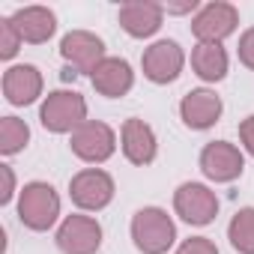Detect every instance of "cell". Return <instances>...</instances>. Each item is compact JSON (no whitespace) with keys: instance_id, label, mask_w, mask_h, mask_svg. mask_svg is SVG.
Returning a JSON list of instances; mask_svg holds the SVG:
<instances>
[{"instance_id":"obj_1","label":"cell","mask_w":254,"mask_h":254,"mask_svg":"<svg viewBox=\"0 0 254 254\" xmlns=\"http://www.w3.org/2000/svg\"><path fill=\"white\" fill-rule=\"evenodd\" d=\"M132 239H135L138 251H144V254H165L177 239V227L165 209L144 206L132 218Z\"/></svg>"},{"instance_id":"obj_2","label":"cell","mask_w":254,"mask_h":254,"mask_svg":"<svg viewBox=\"0 0 254 254\" xmlns=\"http://www.w3.org/2000/svg\"><path fill=\"white\" fill-rule=\"evenodd\" d=\"M39 120L48 132H75L87 123V102L81 93L75 90H57V93H48V99L42 102V111H39Z\"/></svg>"},{"instance_id":"obj_3","label":"cell","mask_w":254,"mask_h":254,"mask_svg":"<svg viewBox=\"0 0 254 254\" xmlns=\"http://www.w3.org/2000/svg\"><path fill=\"white\" fill-rule=\"evenodd\" d=\"M60 215V197L48 183H27L18 197V218L30 230H48Z\"/></svg>"},{"instance_id":"obj_4","label":"cell","mask_w":254,"mask_h":254,"mask_svg":"<svg viewBox=\"0 0 254 254\" xmlns=\"http://www.w3.org/2000/svg\"><path fill=\"white\" fill-rule=\"evenodd\" d=\"M114 147H117V138H114V129L102 120H87L81 129L72 132V153L84 162H105L114 156Z\"/></svg>"},{"instance_id":"obj_5","label":"cell","mask_w":254,"mask_h":254,"mask_svg":"<svg viewBox=\"0 0 254 254\" xmlns=\"http://www.w3.org/2000/svg\"><path fill=\"white\" fill-rule=\"evenodd\" d=\"M239 24V12L233 3H224V0H215V3H206L194 21H191V33L200 39V42H212L218 45L224 36H230Z\"/></svg>"},{"instance_id":"obj_6","label":"cell","mask_w":254,"mask_h":254,"mask_svg":"<svg viewBox=\"0 0 254 254\" xmlns=\"http://www.w3.org/2000/svg\"><path fill=\"white\" fill-rule=\"evenodd\" d=\"M69 194H72V203L81 209H105L114 197V180L99 168H87L72 177Z\"/></svg>"},{"instance_id":"obj_7","label":"cell","mask_w":254,"mask_h":254,"mask_svg":"<svg viewBox=\"0 0 254 254\" xmlns=\"http://www.w3.org/2000/svg\"><path fill=\"white\" fill-rule=\"evenodd\" d=\"M60 54L63 60L81 75V72H96L99 63L105 60V42L96 36V33H87V30H72L63 36L60 42Z\"/></svg>"},{"instance_id":"obj_8","label":"cell","mask_w":254,"mask_h":254,"mask_svg":"<svg viewBox=\"0 0 254 254\" xmlns=\"http://www.w3.org/2000/svg\"><path fill=\"white\" fill-rule=\"evenodd\" d=\"M57 245L63 254H96L102 245V227L90 215H69L57 230Z\"/></svg>"},{"instance_id":"obj_9","label":"cell","mask_w":254,"mask_h":254,"mask_svg":"<svg viewBox=\"0 0 254 254\" xmlns=\"http://www.w3.org/2000/svg\"><path fill=\"white\" fill-rule=\"evenodd\" d=\"M183 63H186V54H183V48L174 39H162V42L150 45L144 51V57H141L144 75L153 84H171V81H177V75L183 72Z\"/></svg>"},{"instance_id":"obj_10","label":"cell","mask_w":254,"mask_h":254,"mask_svg":"<svg viewBox=\"0 0 254 254\" xmlns=\"http://www.w3.org/2000/svg\"><path fill=\"white\" fill-rule=\"evenodd\" d=\"M174 209H177L180 218L189 221V224H209V221L215 218V212H218V200H215V194H212L206 186H200V183H186V186H180L177 194H174Z\"/></svg>"},{"instance_id":"obj_11","label":"cell","mask_w":254,"mask_h":254,"mask_svg":"<svg viewBox=\"0 0 254 254\" xmlns=\"http://www.w3.org/2000/svg\"><path fill=\"white\" fill-rule=\"evenodd\" d=\"M242 168H245L242 153H239L233 144H227V141H212V144H206L203 153H200V171H203L209 180H215V183H230V180H236V177L242 174Z\"/></svg>"},{"instance_id":"obj_12","label":"cell","mask_w":254,"mask_h":254,"mask_svg":"<svg viewBox=\"0 0 254 254\" xmlns=\"http://www.w3.org/2000/svg\"><path fill=\"white\" fill-rule=\"evenodd\" d=\"M90 78H93V87H96L102 96H108V99L126 96V93L132 90V84H135L132 66L126 63L123 57H105V60L99 63V69H96Z\"/></svg>"},{"instance_id":"obj_13","label":"cell","mask_w":254,"mask_h":254,"mask_svg":"<svg viewBox=\"0 0 254 254\" xmlns=\"http://www.w3.org/2000/svg\"><path fill=\"white\" fill-rule=\"evenodd\" d=\"M162 15L165 9L159 3H150V0H135V3H123L120 6V27L135 36V39H144V36H153L159 27H162Z\"/></svg>"},{"instance_id":"obj_14","label":"cell","mask_w":254,"mask_h":254,"mask_svg":"<svg viewBox=\"0 0 254 254\" xmlns=\"http://www.w3.org/2000/svg\"><path fill=\"white\" fill-rule=\"evenodd\" d=\"M180 114L189 129H209L221 117V99L212 90H191L180 102Z\"/></svg>"},{"instance_id":"obj_15","label":"cell","mask_w":254,"mask_h":254,"mask_svg":"<svg viewBox=\"0 0 254 254\" xmlns=\"http://www.w3.org/2000/svg\"><path fill=\"white\" fill-rule=\"evenodd\" d=\"M123 153L132 165H150L156 159V135L144 120H126L123 123Z\"/></svg>"},{"instance_id":"obj_16","label":"cell","mask_w":254,"mask_h":254,"mask_svg":"<svg viewBox=\"0 0 254 254\" xmlns=\"http://www.w3.org/2000/svg\"><path fill=\"white\" fill-rule=\"evenodd\" d=\"M3 93L12 105H33L42 93V75L36 66H12L3 75Z\"/></svg>"},{"instance_id":"obj_17","label":"cell","mask_w":254,"mask_h":254,"mask_svg":"<svg viewBox=\"0 0 254 254\" xmlns=\"http://www.w3.org/2000/svg\"><path fill=\"white\" fill-rule=\"evenodd\" d=\"M12 21H15L21 39H24V42H33V45L48 42V39L54 36V30H57V18H54V12L45 9V6H24V9H18V12L12 15Z\"/></svg>"},{"instance_id":"obj_18","label":"cell","mask_w":254,"mask_h":254,"mask_svg":"<svg viewBox=\"0 0 254 254\" xmlns=\"http://www.w3.org/2000/svg\"><path fill=\"white\" fill-rule=\"evenodd\" d=\"M191 66L194 72L203 78V81H221L227 75V54L221 45H212V42H200L194 51H191Z\"/></svg>"},{"instance_id":"obj_19","label":"cell","mask_w":254,"mask_h":254,"mask_svg":"<svg viewBox=\"0 0 254 254\" xmlns=\"http://www.w3.org/2000/svg\"><path fill=\"white\" fill-rule=\"evenodd\" d=\"M227 239L239 254H254V209H239L227 227Z\"/></svg>"},{"instance_id":"obj_20","label":"cell","mask_w":254,"mask_h":254,"mask_svg":"<svg viewBox=\"0 0 254 254\" xmlns=\"http://www.w3.org/2000/svg\"><path fill=\"white\" fill-rule=\"evenodd\" d=\"M30 141V129L27 123L18 117H3L0 120V153L3 156H15L27 147Z\"/></svg>"},{"instance_id":"obj_21","label":"cell","mask_w":254,"mask_h":254,"mask_svg":"<svg viewBox=\"0 0 254 254\" xmlns=\"http://www.w3.org/2000/svg\"><path fill=\"white\" fill-rule=\"evenodd\" d=\"M21 42H24V39H21L15 21H12V18H0V57H3V60H12V57L18 54Z\"/></svg>"},{"instance_id":"obj_22","label":"cell","mask_w":254,"mask_h":254,"mask_svg":"<svg viewBox=\"0 0 254 254\" xmlns=\"http://www.w3.org/2000/svg\"><path fill=\"white\" fill-rule=\"evenodd\" d=\"M177 254H218V248H215V242L206 239V236H191V239H186V242L180 245Z\"/></svg>"},{"instance_id":"obj_23","label":"cell","mask_w":254,"mask_h":254,"mask_svg":"<svg viewBox=\"0 0 254 254\" xmlns=\"http://www.w3.org/2000/svg\"><path fill=\"white\" fill-rule=\"evenodd\" d=\"M239 60H242L248 69H254V27L245 30L242 39H239Z\"/></svg>"},{"instance_id":"obj_24","label":"cell","mask_w":254,"mask_h":254,"mask_svg":"<svg viewBox=\"0 0 254 254\" xmlns=\"http://www.w3.org/2000/svg\"><path fill=\"white\" fill-rule=\"evenodd\" d=\"M0 177H3V191H0V203L12 200V189H15V174L9 165H0Z\"/></svg>"},{"instance_id":"obj_25","label":"cell","mask_w":254,"mask_h":254,"mask_svg":"<svg viewBox=\"0 0 254 254\" xmlns=\"http://www.w3.org/2000/svg\"><path fill=\"white\" fill-rule=\"evenodd\" d=\"M239 138H242L245 150L254 156V117H248V120H242V123H239Z\"/></svg>"},{"instance_id":"obj_26","label":"cell","mask_w":254,"mask_h":254,"mask_svg":"<svg viewBox=\"0 0 254 254\" xmlns=\"http://www.w3.org/2000/svg\"><path fill=\"white\" fill-rule=\"evenodd\" d=\"M162 9H165V12H174V15H183V12H194V9H197V0H189V3H165Z\"/></svg>"},{"instance_id":"obj_27","label":"cell","mask_w":254,"mask_h":254,"mask_svg":"<svg viewBox=\"0 0 254 254\" xmlns=\"http://www.w3.org/2000/svg\"><path fill=\"white\" fill-rule=\"evenodd\" d=\"M72 78H78V72H75L72 66H66V69H63V81H72Z\"/></svg>"}]
</instances>
